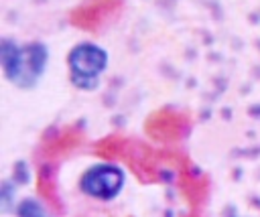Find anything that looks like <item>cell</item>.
I'll return each instance as SVG.
<instances>
[{
  "mask_svg": "<svg viewBox=\"0 0 260 217\" xmlns=\"http://www.w3.org/2000/svg\"><path fill=\"white\" fill-rule=\"evenodd\" d=\"M69 77L77 89H95L100 75L108 65V53L91 43L77 45L69 51Z\"/></svg>",
  "mask_w": 260,
  "mask_h": 217,
  "instance_id": "cell-2",
  "label": "cell"
},
{
  "mask_svg": "<svg viewBox=\"0 0 260 217\" xmlns=\"http://www.w3.org/2000/svg\"><path fill=\"white\" fill-rule=\"evenodd\" d=\"M122 187H124L122 168L116 164H108V162L89 166L79 178L81 193L98 201H112L114 197L120 195Z\"/></svg>",
  "mask_w": 260,
  "mask_h": 217,
  "instance_id": "cell-3",
  "label": "cell"
},
{
  "mask_svg": "<svg viewBox=\"0 0 260 217\" xmlns=\"http://www.w3.org/2000/svg\"><path fill=\"white\" fill-rule=\"evenodd\" d=\"M120 2L122 0H89L73 14V20L83 26H93L104 14L116 12L120 8Z\"/></svg>",
  "mask_w": 260,
  "mask_h": 217,
  "instance_id": "cell-4",
  "label": "cell"
},
{
  "mask_svg": "<svg viewBox=\"0 0 260 217\" xmlns=\"http://www.w3.org/2000/svg\"><path fill=\"white\" fill-rule=\"evenodd\" d=\"M47 57V49L39 43L16 47V43L2 41L0 47V63L6 79L22 89H28L39 81V77L45 71Z\"/></svg>",
  "mask_w": 260,
  "mask_h": 217,
  "instance_id": "cell-1",
  "label": "cell"
}]
</instances>
